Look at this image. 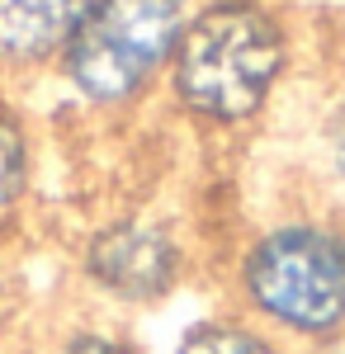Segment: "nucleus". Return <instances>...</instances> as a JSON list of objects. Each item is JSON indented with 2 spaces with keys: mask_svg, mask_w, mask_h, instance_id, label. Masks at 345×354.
<instances>
[{
  "mask_svg": "<svg viewBox=\"0 0 345 354\" xmlns=\"http://www.w3.org/2000/svg\"><path fill=\"white\" fill-rule=\"evenodd\" d=\"M28 170H33V151H28L24 118L0 100V218L24 198Z\"/></svg>",
  "mask_w": 345,
  "mask_h": 354,
  "instance_id": "7",
  "label": "nucleus"
},
{
  "mask_svg": "<svg viewBox=\"0 0 345 354\" xmlns=\"http://www.w3.org/2000/svg\"><path fill=\"white\" fill-rule=\"evenodd\" d=\"M85 279L105 293L109 302L123 307H152L161 302L185 274V250L175 232L157 218H118L100 227L85 255H80Z\"/></svg>",
  "mask_w": 345,
  "mask_h": 354,
  "instance_id": "4",
  "label": "nucleus"
},
{
  "mask_svg": "<svg viewBox=\"0 0 345 354\" xmlns=\"http://www.w3.org/2000/svg\"><path fill=\"white\" fill-rule=\"evenodd\" d=\"M331 165H336V175H341V185H345V128H341V137H336V151H331Z\"/></svg>",
  "mask_w": 345,
  "mask_h": 354,
  "instance_id": "10",
  "label": "nucleus"
},
{
  "mask_svg": "<svg viewBox=\"0 0 345 354\" xmlns=\"http://www.w3.org/2000/svg\"><path fill=\"white\" fill-rule=\"evenodd\" d=\"M284 62L289 43L265 5L213 0L194 19H185L166 71L185 113L218 128H237L269 104Z\"/></svg>",
  "mask_w": 345,
  "mask_h": 354,
  "instance_id": "1",
  "label": "nucleus"
},
{
  "mask_svg": "<svg viewBox=\"0 0 345 354\" xmlns=\"http://www.w3.org/2000/svg\"><path fill=\"white\" fill-rule=\"evenodd\" d=\"M237 288L246 317L274 340L312 350L345 335V232L331 222L289 218L241 250Z\"/></svg>",
  "mask_w": 345,
  "mask_h": 354,
  "instance_id": "2",
  "label": "nucleus"
},
{
  "mask_svg": "<svg viewBox=\"0 0 345 354\" xmlns=\"http://www.w3.org/2000/svg\"><path fill=\"white\" fill-rule=\"evenodd\" d=\"M48 354H142L133 335L114 326H71L67 335H57Z\"/></svg>",
  "mask_w": 345,
  "mask_h": 354,
  "instance_id": "8",
  "label": "nucleus"
},
{
  "mask_svg": "<svg viewBox=\"0 0 345 354\" xmlns=\"http://www.w3.org/2000/svg\"><path fill=\"white\" fill-rule=\"evenodd\" d=\"M170 354H289L284 340H274L269 330L241 317H204L175 340Z\"/></svg>",
  "mask_w": 345,
  "mask_h": 354,
  "instance_id": "6",
  "label": "nucleus"
},
{
  "mask_svg": "<svg viewBox=\"0 0 345 354\" xmlns=\"http://www.w3.org/2000/svg\"><path fill=\"white\" fill-rule=\"evenodd\" d=\"M303 354H345V335H336V340H321V345H312V350Z\"/></svg>",
  "mask_w": 345,
  "mask_h": 354,
  "instance_id": "9",
  "label": "nucleus"
},
{
  "mask_svg": "<svg viewBox=\"0 0 345 354\" xmlns=\"http://www.w3.org/2000/svg\"><path fill=\"white\" fill-rule=\"evenodd\" d=\"M185 28V0H95L62 71L80 100L118 109L170 66Z\"/></svg>",
  "mask_w": 345,
  "mask_h": 354,
  "instance_id": "3",
  "label": "nucleus"
},
{
  "mask_svg": "<svg viewBox=\"0 0 345 354\" xmlns=\"http://www.w3.org/2000/svg\"><path fill=\"white\" fill-rule=\"evenodd\" d=\"M5 312H10V279H5V265H0V330H5Z\"/></svg>",
  "mask_w": 345,
  "mask_h": 354,
  "instance_id": "11",
  "label": "nucleus"
},
{
  "mask_svg": "<svg viewBox=\"0 0 345 354\" xmlns=\"http://www.w3.org/2000/svg\"><path fill=\"white\" fill-rule=\"evenodd\" d=\"M95 0H0V66L62 62Z\"/></svg>",
  "mask_w": 345,
  "mask_h": 354,
  "instance_id": "5",
  "label": "nucleus"
}]
</instances>
